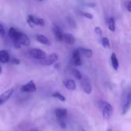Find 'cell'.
I'll use <instances>...</instances> for the list:
<instances>
[{"instance_id": "16", "label": "cell", "mask_w": 131, "mask_h": 131, "mask_svg": "<svg viewBox=\"0 0 131 131\" xmlns=\"http://www.w3.org/2000/svg\"><path fill=\"white\" fill-rule=\"evenodd\" d=\"M9 61V54L6 50H1L0 51V62L2 63H7Z\"/></svg>"}, {"instance_id": "12", "label": "cell", "mask_w": 131, "mask_h": 131, "mask_svg": "<svg viewBox=\"0 0 131 131\" xmlns=\"http://www.w3.org/2000/svg\"><path fill=\"white\" fill-rule=\"evenodd\" d=\"M73 61H74V64L75 66H80L82 64L81 58V54H80L78 48L75 49L73 51Z\"/></svg>"}, {"instance_id": "11", "label": "cell", "mask_w": 131, "mask_h": 131, "mask_svg": "<svg viewBox=\"0 0 131 131\" xmlns=\"http://www.w3.org/2000/svg\"><path fill=\"white\" fill-rule=\"evenodd\" d=\"M130 93L128 92L127 97H125V100L124 101V105H123V114H125L130 109Z\"/></svg>"}, {"instance_id": "2", "label": "cell", "mask_w": 131, "mask_h": 131, "mask_svg": "<svg viewBox=\"0 0 131 131\" xmlns=\"http://www.w3.org/2000/svg\"><path fill=\"white\" fill-rule=\"evenodd\" d=\"M58 60V55L55 53H52V54H49L48 56H46L44 59L41 60L40 63L42 65L49 66V65L54 64L55 62H57Z\"/></svg>"}, {"instance_id": "21", "label": "cell", "mask_w": 131, "mask_h": 131, "mask_svg": "<svg viewBox=\"0 0 131 131\" xmlns=\"http://www.w3.org/2000/svg\"><path fill=\"white\" fill-rule=\"evenodd\" d=\"M51 96H52L53 97H55V98L58 99L59 101H62V102L66 101V98H65V97H64V95H62L60 92L55 91V92H54V93L51 94Z\"/></svg>"}, {"instance_id": "19", "label": "cell", "mask_w": 131, "mask_h": 131, "mask_svg": "<svg viewBox=\"0 0 131 131\" xmlns=\"http://www.w3.org/2000/svg\"><path fill=\"white\" fill-rule=\"evenodd\" d=\"M17 35H18V31L15 28H14L12 27L9 28V30H8V35L11 38V39L12 40V41L16 40Z\"/></svg>"}, {"instance_id": "27", "label": "cell", "mask_w": 131, "mask_h": 131, "mask_svg": "<svg viewBox=\"0 0 131 131\" xmlns=\"http://www.w3.org/2000/svg\"><path fill=\"white\" fill-rule=\"evenodd\" d=\"M94 31H95L97 35H102V31H101V28L100 27H96L94 28Z\"/></svg>"}, {"instance_id": "24", "label": "cell", "mask_w": 131, "mask_h": 131, "mask_svg": "<svg viewBox=\"0 0 131 131\" xmlns=\"http://www.w3.org/2000/svg\"><path fill=\"white\" fill-rule=\"evenodd\" d=\"M82 15L84 16V17L87 18H89V19H92V18H93V15H91V14L89 13V12H83V13H82Z\"/></svg>"}, {"instance_id": "23", "label": "cell", "mask_w": 131, "mask_h": 131, "mask_svg": "<svg viewBox=\"0 0 131 131\" xmlns=\"http://www.w3.org/2000/svg\"><path fill=\"white\" fill-rule=\"evenodd\" d=\"M72 72H73L74 76L77 79H78V80H81V79H82V74H81V73L78 70H77V69H73Z\"/></svg>"}, {"instance_id": "18", "label": "cell", "mask_w": 131, "mask_h": 131, "mask_svg": "<svg viewBox=\"0 0 131 131\" xmlns=\"http://www.w3.org/2000/svg\"><path fill=\"white\" fill-rule=\"evenodd\" d=\"M36 39L41 44L46 45H50V41H49L48 38L46 36L43 35H38L37 37H36Z\"/></svg>"}, {"instance_id": "25", "label": "cell", "mask_w": 131, "mask_h": 131, "mask_svg": "<svg viewBox=\"0 0 131 131\" xmlns=\"http://www.w3.org/2000/svg\"><path fill=\"white\" fill-rule=\"evenodd\" d=\"M58 123H59V125L61 126V128L63 129H65L66 128V123L64 121V120H60V121H58Z\"/></svg>"}, {"instance_id": "32", "label": "cell", "mask_w": 131, "mask_h": 131, "mask_svg": "<svg viewBox=\"0 0 131 131\" xmlns=\"http://www.w3.org/2000/svg\"><path fill=\"white\" fill-rule=\"evenodd\" d=\"M107 131H112L111 130H107Z\"/></svg>"}, {"instance_id": "31", "label": "cell", "mask_w": 131, "mask_h": 131, "mask_svg": "<svg viewBox=\"0 0 131 131\" xmlns=\"http://www.w3.org/2000/svg\"><path fill=\"white\" fill-rule=\"evenodd\" d=\"M2 73V68H1V65H0V74Z\"/></svg>"}, {"instance_id": "8", "label": "cell", "mask_w": 131, "mask_h": 131, "mask_svg": "<svg viewBox=\"0 0 131 131\" xmlns=\"http://www.w3.org/2000/svg\"><path fill=\"white\" fill-rule=\"evenodd\" d=\"M13 91H14L13 88H11V89L7 90L6 91H5L0 95V106L5 104L11 97V96L13 94Z\"/></svg>"}, {"instance_id": "4", "label": "cell", "mask_w": 131, "mask_h": 131, "mask_svg": "<svg viewBox=\"0 0 131 131\" xmlns=\"http://www.w3.org/2000/svg\"><path fill=\"white\" fill-rule=\"evenodd\" d=\"M28 23L29 24V25L31 27H33L34 25H40V26H43L45 25V21L42 18L35 17V15H29L28 16Z\"/></svg>"}, {"instance_id": "3", "label": "cell", "mask_w": 131, "mask_h": 131, "mask_svg": "<svg viewBox=\"0 0 131 131\" xmlns=\"http://www.w3.org/2000/svg\"><path fill=\"white\" fill-rule=\"evenodd\" d=\"M13 41H18L21 45H23V46H28L31 43L29 38L25 34L20 32V31H18L16 40Z\"/></svg>"}, {"instance_id": "7", "label": "cell", "mask_w": 131, "mask_h": 131, "mask_svg": "<svg viewBox=\"0 0 131 131\" xmlns=\"http://www.w3.org/2000/svg\"><path fill=\"white\" fill-rule=\"evenodd\" d=\"M81 87L84 90V91L88 94H90L91 92H92V86L90 83V81L87 79V78H83L81 79Z\"/></svg>"}, {"instance_id": "13", "label": "cell", "mask_w": 131, "mask_h": 131, "mask_svg": "<svg viewBox=\"0 0 131 131\" xmlns=\"http://www.w3.org/2000/svg\"><path fill=\"white\" fill-rule=\"evenodd\" d=\"M81 56L83 55L84 57L87 58H91L93 56V51L91 49L88 48H78Z\"/></svg>"}, {"instance_id": "33", "label": "cell", "mask_w": 131, "mask_h": 131, "mask_svg": "<svg viewBox=\"0 0 131 131\" xmlns=\"http://www.w3.org/2000/svg\"><path fill=\"white\" fill-rule=\"evenodd\" d=\"M40 1H42V0H40Z\"/></svg>"}, {"instance_id": "29", "label": "cell", "mask_w": 131, "mask_h": 131, "mask_svg": "<svg viewBox=\"0 0 131 131\" xmlns=\"http://www.w3.org/2000/svg\"><path fill=\"white\" fill-rule=\"evenodd\" d=\"M12 63L15 64H20V61L18 59H17V58H15V59L12 60Z\"/></svg>"}, {"instance_id": "9", "label": "cell", "mask_w": 131, "mask_h": 131, "mask_svg": "<svg viewBox=\"0 0 131 131\" xmlns=\"http://www.w3.org/2000/svg\"><path fill=\"white\" fill-rule=\"evenodd\" d=\"M68 115V111L64 108H57L55 110V116L58 121L64 120Z\"/></svg>"}, {"instance_id": "5", "label": "cell", "mask_w": 131, "mask_h": 131, "mask_svg": "<svg viewBox=\"0 0 131 131\" xmlns=\"http://www.w3.org/2000/svg\"><path fill=\"white\" fill-rule=\"evenodd\" d=\"M29 53L33 58L38 59V60H42L47 56V54L45 51L38 48H32L29 51Z\"/></svg>"}, {"instance_id": "17", "label": "cell", "mask_w": 131, "mask_h": 131, "mask_svg": "<svg viewBox=\"0 0 131 131\" xmlns=\"http://www.w3.org/2000/svg\"><path fill=\"white\" fill-rule=\"evenodd\" d=\"M111 59V64H112L113 68L115 71H117L118 68H119V62H118V59H117L115 53H112Z\"/></svg>"}, {"instance_id": "26", "label": "cell", "mask_w": 131, "mask_h": 131, "mask_svg": "<svg viewBox=\"0 0 131 131\" xmlns=\"http://www.w3.org/2000/svg\"><path fill=\"white\" fill-rule=\"evenodd\" d=\"M5 31L2 25L0 24V36L1 37H4L5 36Z\"/></svg>"}, {"instance_id": "6", "label": "cell", "mask_w": 131, "mask_h": 131, "mask_svg": "<svg viewBox=\"0 0 131 131\" xmlns=\"http://www.w3.org/2000/svg\"><path fill=\"white\" fill-rule=\"evenodd\" d=\"M37 90V88H36V85L35 84V82L33 81H30L28 83L24 84L22 87H21V91L23 92H35Z\"/></svg>"}, {"instance_id": "14", "label": "cell", "mask_w": 131, "mask_h": 131, "mask_svg": "<svg viewBox=\"0 0 131 131\" xmlns=\"http://www.w3.org/2000/svg\"><path fill=\"white\" fill-rule=\"evenodd\" d=\"M62 41H65L66 43L69 44V45H73L74 43V37L73 35L70 34V33H64L63 34L62 36Z\"/></svg>"}, {"instance_id": "15", "label": "cell", "mask_w": 131, "mask_h": 131, "mask_svg": "<svg viewBox=\"0 0 131 131\" xmlns=\"http://www.w3.org/2000/svg\"><path fill=\"white\" fill-rule=\"evenodd\" d=\"M64 86L71 91H74L76 89V84L74 80L72 79H66L63 81Z\"/></svg>"}, {"instance_id": "22", "label": "cell", "mask_w": 131, "mask_h": 131, "mask_svg": "<svg viewBox=\"0 0 131 131\" xmlns=\"http://www.w3.org/2000/svg\"><path fill=\"white\" fill-rule=\"evenodd\" d=\"M101 44L104 48H110V41L107 38H101Z\"/></svg>"}, {"instance_id": "28", "label": "cell", "mask_w": 131, "mask_h": 131, "mask_svg": "<svg viewBox=\"0 0 131 131\" xmlns=\"http://www.w3.org/2000/svg\"><path fill=\"white\" fill-rule=\"evenodd\" d=\"M126 8H127V11H128L129 12H131V2L130 1H127V2Z\"/></svg>"}, {"instance_id": "1", "label": "cell", "mask_w": 131, "mask_h": 131, "mask_svg": "<svg viewBox=\"0 0 131 131\" xmlns=\"http://www.w3.org/2000/svg\"><path fill=\"white\" fill-rule=\"evenodd\" d=\"M101 107L102 110V115L103 117L105 120H109L112 114H113V107L112 106L105 101H101Z\"/></svg>"}, {"instance_id": "20", "label": "cell", "mask_w": 131, "mask_h": 131, "mask_svg": "<svg viewBox=\"0 0 131 131\" xmlns=\"http://www.w3.org/2000/svg\"><path fill=\"white\" fill-rule=\"evenodd\" d=\"M107 25H108V28L111 31H115L116 25H115V20H114V18H109V19L107 20Z\"/></svg>"}, {"instance_id": "30", "label": "cell", "mask_w": 131, "mask_h": 131, "mask_svg": "<svg viewBox=\"0 0 131 131\" xmlns=\"http://www.w3.org/2000/svg\"><path fill=\"white\" fill-rule=\"evenodd\" d=\"M88 5H91L90 7H94L95 4H88Z\"/></svg>"}, {"instance_id": "10", "label": "cell", "mask_w": 131, "mask_h": 131, "mask_svg": "<svg viewBox=\"0 0 131 131\" xmlns=\"http://www.w3.org/2000/svg\"><path fill=\"white\" fill-rule=\"evenodd\" d=\"M52 29H53V32H54V36H55L56 39H57L58 41H62L63 33H62L61 28H59V26H58V25H55V24H53Z\"/></svg>"}]
</instances>
